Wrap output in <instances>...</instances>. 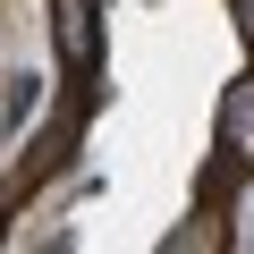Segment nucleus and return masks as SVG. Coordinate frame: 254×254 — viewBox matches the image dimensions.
<instances>
[{"label":"nucleus","instance_id":"nucleus-4","mask_svg":"<svg viewBox=\"0 0 254 254\" xmlns=\"http://www.w3.org/2000/svg\"><path fill=\"white\" fill-rule=\"evenodd\" d=\"M237 26H246V43H254V0H237Z\"/></svg>","mask_w":254,"mask_h":254},{"label":"nucleus","instance_id":"nucleus-3","mask_svg":"<svg viewBox=\"0 0 254 254\" xmlns=\"http://www.w3.org/2000/svg\"><path fill=\"white\" fill-rule=\"evenodd\" d=\"M34 93H43V85H34V76H17V85H9V102H0V119H26V110H34Z\"/></svg>","mask_w":254,"mask_h":254},{"label":"nucleus","instance_id":"nucleus-2","mask_svg":"<svg viewBox=\"0 0 254 254\" xmlns=\"http://www.w3.org/2000/svg\"><path fill=\"white\" fill-rule=\"evenodd\" d=\"M212 153H220L229 170H254V76H237V85L220 93V110H212Z\"/></svg>","mask_w":254,"mask_h":254},{"label":"nucleus","instance_id":"nucleus-1","mask_svg":"<svg viewBox=\"0 0 254 254\" xmlns=\"http://www.w3.org/2000/svg\"><path fill=\"white\" fill-rule=\"evenodd\" d=\"M51 43H60V68L85 85L102 68V0H51Z\"/></svg>","mask_w":254,"mask_h":254}]
</instances>
